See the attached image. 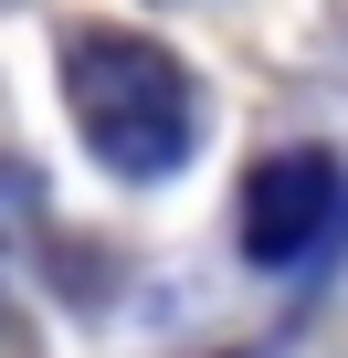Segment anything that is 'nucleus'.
Returning a JSON list of instances; mask_svg holds the SVG:
<instances>
[{"instance_id":"f03ea898","label":"nucleus","mask_w":348,"mask_h":358,"mask_svg":"<svg viewBox=\"0 0 348 358\" xmlns=\"http://www.w3.org/2000/svg\"><path fill=\"white\" fill-rule=\"evenodd\" d=\"M337 222H348V169L327 148H285L243 179V253L253 264H306L337 243Z\"/></svg>"},{"instance_id":"7ed1b4c3","label":"nucleus","mask_w":348,"mask_h":358,"mask_svg":"<svg viewBox=\"0 0 348 358\" xmlns=\"http://www.w3.org/2000/svg\"><path fill=\"white\" fill-rule=\"evenodd\" d=\"M0 232H11V243L43 232V179H32L22 158H0Z\"/></svg>"},{"instance_id":"f257e3e1","label":"nucleus","mask_w":348,"mask_h":358,"mask_svg":"<svg viewBox=\"0 0 348 358\" xmlns=\"http://www.w3.org/2000/svg\"><path fill=\"white\" fill-rule=\"evenodd\" d=\"M64 106L116 179H169L201 148V95H190L180 53L148 32H116V22L64 32Z\"/></svg>"}]
</instances>
